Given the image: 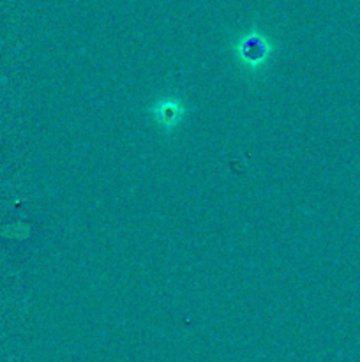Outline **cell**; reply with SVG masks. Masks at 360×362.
I'll return each instance as SVG.
<instances>
[{"mask_svg": "<svg viewBox=\"0 0 360 362\" xmlns=\"http://www.w3.org/2000/svg\"><path fill=\"white\" fill-rule=\"evenodd\" d=\"M275 42L260 27H251L240 32L232 45V53L236 64L247 73H258L268 64L275 53Z\"/></svg>", "mask_w": 360, "mask_h": 362, "instance_id": "1", "label": "cell"}, {"mask_svg": "<svg viewBox=\"0 0 360 362\" xmlns=\"http://www.w3.org/2000/svg\"><path fill=\"white\" fill-rule=\"evenodd\" d=\"M187 115H189V106L176 94L159 95L148 106V117L152 124L164 134L175 133Z\"/></svg>", "mask_w": 360, "mask_h": 362, "instance_id": "2", "label": "cell"}]
</instances>
